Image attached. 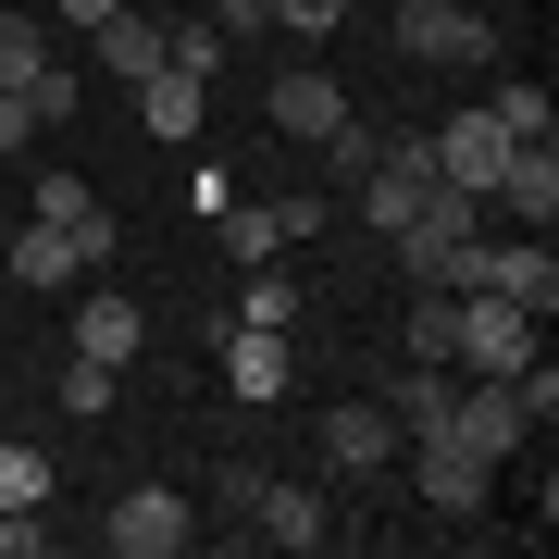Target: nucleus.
<instances>
[{
    "mask_svg": "<svg viewBox=\"0 0 559 559\" xmlns=\"http://www.w3.org/2000/svg\"><path fill=\"white\" fill-rule=\"evenodd\" d=\"M535 360V311L498 286H448V373H522Z\"/></svg>",
    "mask_w": 559,
    "mask_h": 559,
    "instance_id": "obj_1",
    "label": "nucleus"
},
{
    "mask_svg": "<svg viewBox=\"0 0 559 559\" xmlns=\"http://www.w3.org/2000/svg\"><path fill=\"white\" fill-rule=\"evenodd\" d=\"M399 50L436 62V75H485V62H498V25H485L473 0H399Z\"/></svg>",
    "mask_w": 559,
    "mask_h": 559,
    "instance_id": "obj_2",
    "label": "nucleus"
},
{
    "mask_svg": "<svg viewBox=\"0 0 559 559\" xmlns=\"http://www.w3.org/2000/svg\"><path fill=\"white\" fill-rule=\"evenodd\" d=\"M399 448H411V485H423L436 522H485V498H498V460L485 448H460V436H399Z\"/></svg>",
    "mask_w": 559,
    "mask_h": 559,
    "instance_id": "obj_3",
    "label": "nucleus"
},
{
    "mask_svg": "<svg viewBox=\"0 0 559 559\" xmlns=\"http://www.w3.org/2000/svg\"><path fill=\"white\" fill-rule=\"evenodd\" d=\"M360 224H373V237H399V224L423 212V187H436V138H373V162H360Z\"/></svg>",
    "mask_w": 559,
    "mask_h": 559,
    "instance_id": "obj_4",
    "label": "nucleus"
},
{
    "mask_svg": "<svg viewBox=\"0 0 559 559\" xmlns=\"http://www.w3.org/2000/svg\"><path fill=\"white\" fill-rule=\"evenodd\" d=\"M100 547L112 559H175V547H200V510H187L175 485H124L112 522H100Z\"/></svg>",
    "mask_w": 559,
    "mask_h": 559,
    "instance_id": "obj_5",
    "label": "nucleus"
},
{
    "mask_svg": "<svg viewBox=\"0 0 559 559\" xmlns=\"http://www.w3.org/2000/svg\"><path fill=\"white\" fill-rule=\"evenodd\" d=\"M423 138H436V175H448V187H473V200H485V187H498V162L522 150L510 124L485 112V100H473V112H448V124H423Z\"/></svg>",
    "mask_w": 559,
    "mask_h": 559,
    "instance_id": "obj_6",
    "label": "nucleus"
},
{
    "mask_svg": "<svg viewBox=\"0 0 559 559\" xmlns=\"http://www.w3.org/2000/svg\"><path fill=\"white\" fill-rule=\"evenodd\" d=\"M448 436H460V448H485V460H510L522 436H535V423H522V385H510V373H460Z\"/></svg>",
    "mask_w": 559,
    "mask_h": 559,
    "instance_id": "obj_7",
    "label": "nucleus"
},
{
    "mask_svg": "<svg viewBox=\"0 0 559 559\" xmlns=\"http://www.w3.org/2000/svg\"><path fill=\"white\" fill-rule=\"evenodd\" d=\"M385 460H399V423H385V399H336V411H323V473H336V485H373Z\"/></svg>",
    "mask_w": 559,
    "mask_h": 559,
    "instance_id": "obj_8",
    "label": "nucleus"
},
{
    "mask_svg": "<svg viewBox=\"0 0 559 559\" xmlns=\"http://www.w3.org/2000/svg\"><path fill=\"white\" fill-rule=\"evenodd\" d=\"M249 535L261 547H336V498H323V485H274V473H261V498H249Z\"/></svg>",
    "mask_w": 559,
    "mask_h": 559,
    "instance_id": "obj_9",
    "label": "nucleus"
},
{
    "mask_svg": "<svg viewBox=\"0 0 559 559\" xmlns=\"http://www.w3.org/2000/svg\"><path fill=\"white\" fill-rule=\"evenodd\" d=\"M286 373H299V336H274V323H224V385L261 411V399H286Z\"/></svg>",
    "mask_w": 559,
    "mask_h": 559,
    "instance_id": "obj_10",
    "label": "nucleus"
},
{
    "mask_svg": "<svg viewBox=\"0 0 559 559\" xmlns=\"http://www.w3.org/2000/svg\"><path fill=\"white\" fill-rule=\"evenodd\" d=\"M261 112H274L286 138H311V150H323V138L348 124V87L323 75V62H286V75H274V100H261Z\"/></svg>",
    "mask_w": 559,
    "mask_h": 559,
    "instance_id": "obj_11",
    "label": "nucleus"
},
{
    "mask_svg": "<svg viewBox=\"0 0 559 559\" xmlns=\"http://www.w3.org/2000/svg\"><path fill=\"white\" fill-rule=\"evenodd\" d=\"M87 261H75V237L62 224H13V249H0V286H25V299H50V286H75Z\"/></svg>",
    "mask_w": 559,
    "mask_h": 559,
    "instance_id": "obj_12",
    "label": "nucleus"
},
{
    "mask_svg": "<svg viewBox=\"0 0 559 559\" xmlns=\"http://www.w3.org/2000/svg\"><path fill=\"white\" fill-rule=\"evenodd\" d=\"M485 200H498L510 224H547V212H559V150H547V138H522V150L498 162V187H485Z\"/></svg>",
    "mask_w": 559,
    "mask_h": 559,
    "instance_id": "obj_13",
    "label": "nucleus"
},
{
    "mask_svg": "<svg viewBox=\"0 0 559 559\" xmlns=\"http://www.w3.org/2000/svg\"><path fill=\"white\" fill-rule=\"evenodd\" d=\"M200 100H212V87L175 75V62H162V75H138V138H200Z\"/></svg>",
    "mask_w": 559,
    "mask_h": 559,
    "instance_id": "obj_14",
    "label": "nucleus"
},
{
    "mask_svg": "<svg viewBox=\"0 0 559 559\" xmlns=\"http://www.w3.org/2000/svg\"><path fill=\"white\" fill-rule=\"evenodd\" d=\"M87 50H100V75H124V87H138V75H162V25L138 13V0H124L112 25H87Z\"/></svg>",
    "mask_w": 559,
    "mask_h": 559,
    "instance_id": "obj_15",
    "label": "nucleus"
},
{
    "mask_svg": "<svg viewBox=\"0 0 559 559\" xmlns=\"http://www.w3.org/2000/svg\"><path fill=\"white\" fill-rule=\"evenodd\" d=\"M448 399H460V373H448V360H411V373H399V399H385V423H399V436H448Z\"/></svg>",
    "mask_w": 559,
    "mask_h": 559,
    "instance_id": "obj_16",
    "label": "nucleus"
},
{
    "mask_svg": "<svg viewBox=\"0 0 559 559\" xmlns=\"http://www.w3.org/2000/svg\"><path fill=\"white\" fill-rule=\"evenodd\" d=\"M38 224H62V237H75V261L112 249V224H100V200H87V175H38Z\"/></svg>",
    "mask_w": 559,
    "mask_h": 559,
    "instance_id": "obj_17",
    "label": "nucleus"
},
{
    "mask_svg": "<svg viewBox=\"0 0 559 559\" xmlns=\"http://www.w3.org/2000/svg\"><path fill=\"white\" fill-rule=\"evenodd\" d=\"M75 360H112L124 373V360H138V299H87L75 311Z\"/></svg>",
    "mask_w": 559,
    "mask_h": 559,
    "instance_id": "obj_18",
    "label": "nucleus"
},
{
    "mask_svg": "<svg viewBox=\"0 0 559 559\" xmlns=\"http://www.w3.org/2000/svg\"><path fill=\"white\" fill-rule=\"evenodd\" d=\"M237 323H274V336H299V286H286L274 261H249V286H237Z\"/></svg>",
    "mask_w": 559,
    "mask_h": 559,
    "instance_id": "obj_19",
    "label": "nucleus"
},
{
    "mask_svg": "<svg viewBox=\"0 0 559 559\" xmlns=\"http://www.w3.org/2000/svg\"><path fill=\"white\" fill-rule=\"evenodd\" d=\"M485 112H498L510 138H559V112H547V87H535V75H498V87H485Z\"/></svg>",
    "mask_w": 559,
    "mask_h": 559,
    "instance_id": "obj_20",
    "label": "nucleus"
},
{
    "mask_svg": "<svg viewBox=\"0 0 559 559\" xmlns=\"http://www.w3.org/2000/svg\"><path fill=\"white\" fill-rule=\"evenodd\" d=\"M224 50H237V38H224V25H162V62H175V75H224Z\"/></svg>",
    "mask_w": 559,
    "mask_h": 559,
    "instance_id": "obj_21",
    "label": "nucleus"
},
{
    "mask_svg": "<svg viewBox=\"0 0 559 559\" xmlns=\"http://www.w3.org/2000/svg\"><path fill=\"white\" fill-rule=\"evenodd\" d=\"M0 510H50V460L0 436Z\"/></svg>",
    "mask_w": 559,
    "mask_h": 559,
    "instance_id": "obj_22",
    "label": "nucleus"
},
{
    "mask_svg": "<svg viewBox=\"0 0 559 559\" xmlns=\"http://www.w3.org/2000/svg\"><path fill=\"white\" fill-rule=\"evenodd\" d=\"M50 62V38H38V13H0V87H25Z\"/></svg>",
    "mask_w": 559,
    "mask_h": 559,
    "instance_id": "obj_23",
    "label": "nucleus"
},
{
    "mask_svg": "<svg viewBox=\"0 0 559 559\" xmlns=\"http://www.w3.org/2000/svg\"><path fill=\"white\" fill-rule=\"evenodd\" d=\"M62 411L100 423V411H112V360H62Z\"/></svg>",
    "mask_w": 559,
    "mask_h": 559,
    "instance_id": "obj_24",
    "label": "nucleus"
},
{
    "mask_svg": "<svg viewBox=\"0 0 559 559\" xmlns=\"http://www.w3.org/2000/svg\"><path fill=\"white\" fill-rule=\"evenodd\" d=\"M25 112H38V124H75V62H38V75H25Z\"/></svg>",
    "mask_w": 559,
    "mask_h": 559,
    "instance_id": "obj_25",
    "label": "nucleus"
},
{
    "mask_svg": "<svg viewBox=\"0 0 559 559\" xmlns=\"http://www.w3.org/2000/svg\"><path fill=\"white\" fill-rule=\"evenodd\" d=\"M411 360H448V286H423V299H411Z\"/></svg>",
    "mask_w": 559,
    "mask_h": 559,
    "instance_id": "obj_26",
    "label": "nucleus"
},
{
    "mask_svg": "<svg viewBox=\"0 0 559 559\" xmlns=\"http://www.w3.org/2000/svg\"><path fill=\"white\" fill-rule=\"evenodd\" d=\"M274 25H286V38H336L348 0H274Z\"/></svg>",
    "mask_w": 559,
    "mask_h": 559,
    "instance_id": "obj_27",
    "label": "nucleus"
},
{
    "mask_svg": "<svg viewBox=\"0 0 559 559\" xmlns=\"http://www.w3.org/2000/svg\"><path fill=\"white\" fill-rule=\"evenodd\" d=\"M38 547H50V522H38V510H0V559H38Z\"/></svg>",
    "mask_w": 559,
    "mask_h": 559,
    "instance_id": "obj_28",
    "label": "nucleus"
},
{
    "mask_svg": "<svg viewBox=\"0 0 559 559\" xmlns=\"http://www.w3.org/2000/svg\"><path fill=\"white\" fill-rule=\"evenodd\" d=\"M38 138V112H25V87H0V150H25Z\"/></svg>",
    "mask_w": 559,
    "mask_h": 559,
    "instance_id": "obj_29",
    "label": "nucleus"
},
{
    "mask_svg": "<svg viewBox=\"0 0 559 559\" xmlns=\"http://www.w3.org/2000/svg\"><path fill=\"white\" fill-rule=\"evenodd\" d=\"M212 25H224V38H249V25H274V0H224Z\"/></svg>",
    "mask_w": 559,
    "mask_h": 559,
    "instance_id": "obj_30",
    "label": "nucleus"
},
{
    "mask_svg": "<svg viewBox=\"0 0 559 559\" xmlns=\"http://www.w3.org/2000/svg\"><path fill=\"white\" fill-rule=\"evenodd\" d=\"M124 13V0H62V25H112Z\"/></svg>",
    "mask_w": 559,
    "mask_h": 559,
    "instance_id": "obj_31",
    "label": "nucleus"
},
{
    "mask_svg": "<svg viewBox=\"0 0 559 559\" xmlns=\"http://www.w3.org/2000/svg\"><path fill=\"white\" fill-rule=\"evenodd\" d=\"M0 336H13V286H0Z\"/></svg>",
    "mask_w": 559,
    "mask_h": 559,
    "instance_id": "obj_32",
    "label": "nucleus"
}]
</instances>
